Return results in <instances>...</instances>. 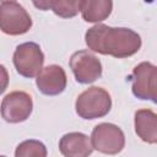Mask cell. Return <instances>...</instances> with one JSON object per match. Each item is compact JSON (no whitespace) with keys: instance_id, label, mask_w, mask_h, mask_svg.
Segmentation results:
<instances>
[{"instance_id":"obj_11","label":"cell","mask_w":157,"mask_h":157,"mask_svg":"<svg viewBox=\"0 0 157 157\" xmlns=\"http://www.w3.org/2000/svg\"><path fill=\"white\" fill-rule=\"evenodd\" d=\"M135 132L147 144L157 142V115L151 109L135 112Z\"/></svg>"},{"instance_id":"obj_14","label":"cell","mask_w":157,"mask_h":157,"mask_svg":"<svg viewBox=\"0 0 157 157\" xmlns=\"http://www.w3.org/2000/svg\"><path fill=\"white\" fill-rule=\"evenodd\" d=\"M16 157H45L47 147L43 142L38 140H26L22 141L15 151Z\"/></svg>"},{"instance_id":"obj_1","label":"cell","mask_w":157,"mask_h":157,"mask_svg":"<svg viewBox=\"0 0 157 157\" xmlns=\"http://www.w3.org/2000/svg\"><path fill=\"white\" fill-rule=\"evenodd\" d=\"M85 42L88 49L103 55L114 58H129L136 54L141 48V37L126 27H109L97 23L85 34Z\"/></svg>"},{"instance_id":"obj_9","label":"cell","mask_w":157,"mask_h":157,"mask_svg":"<svg viewBox=\"0 0 157 157\" xmlns=\"http://www.w3.org/2000/svg\"><path fill=\"white\" fill-rule=\"evenodd\" d=\"M38 91L45 96H58L66 88L67 77L64 69L56 64L48 65L36 76Z\"/></svg>"},{"instance_id":"obj_10","label":"cell","mask_w":157,"mask_h":157,"mask_svg":"<svg viewBox=\"0 0 157 157\" xmlns=\"http://www.w3.org/2000/svg\"><path fill=\"white\" fill-rule=\"evenodd\" d=\"M59 151L65 157H87L93 147L91 139L82 132H67L59 141Z\"/></svg>"},{"instance_id":"obj_15","label":"cell","mask_w":157,"mask_h":157,"mask_svg":"<svg viewBox=\"0 0 157 157\" xmlns=\"http://www.w3.org/2000/svg\"><path fill=\"white\" fill-rule=\"evenodd\" d=\"M9 86V72L4 65L0 64V94H2Z\"/></svg>"},{"instance_id":"obj_12","label":"cell","mask_w":157,"mask_h":157,"mask_svg":"<svg viewBox=\"0 0 157 157\" xmlns=\"http://www.w3.org/2000/svg\"><path fill=\"white\" fill-rule=\"evenodd\" d=\"M113 10V0H83L81 15L86 22L98 23L109 17Z\"/></svg>"},{"instance_id":"obj_17","label":"cell","mask_w":157,"mask_h":157,"mask_svg":"<svg viewBox=\"0 0 157 157\" xmlns=\"http://www.w3.org/2000/svg\"><path fill=\"white\" fill-rule=\"evenodd\" d=\"M1 1L4 2V1H15V0H1Z\"/></svg>"},{"instance_id":"obj_16","label":"cell","mask_w":157,"mask_h":157,"mask_svg":"<svg viewBox=\"0 0 157 157\" xmlns=\"http://www.w3.org/2000/svg\"><path fill=\"white\" fill-rule=\"evenodd\" d=\"M34 7H37L40 11H48L50 10V0H32Z\"/></svg>"},{"instance_id":"obj_8","label":"cell","mask_w":157,"mask_h":157,"mask_svg":"<svg viewBox=\"0 0 157 157\" xmlns=\"http://www.w3.org/2000/svg\"><path fill=\"white\" fill-rule=\"evenodd\" d=\"M70 67L78 83L88 85L102 76V64L90 50H77L70 58Z\"/></svg>"},{"instance_id":"obj_7","label":"cell","mask_w":157,"mask_h":157,"mask_svg":"<svg viewBox=\"0 0 157 157\" xmlns=\"http://www.w3.org/2000/svg\"><path fill=\"white\" fill-rule=\"evenodd\" d=\"M33 110L32 97L25 91H13L2 98L0 113L5 121L17 124L27 120Z\"/></svg>"},{"instance_id":"obj_3","label":"cell","mask_w":157,"mask_h":157,"mask_svg":"<svg viewBox=\"0 0 157 157\" xmlns=\"http://www.w3.org/2000/svg\"><path fill=\"white\" fill-rule=\"evenodd\" d=\"M32 27V18L27 10L15 1L0 4V31L9 36H21Z\"/></svg>"},{"instance_id":"obj_2","label":"cell","mask_w":157,"mask_h":157,"mask_svg":"<svg viewBox=\"0 0 157 157\" xmlns=\"http://www.w3.org/2000/svg\"><path fill=\"white\" fill-rule=\"evenodd\" d=\"M112 108V98L108 91L92 86L78 94L75 102L76 114L86 120L105 117Z\"/></svg>"},{"instance_id":"obj_5","label":"cell","mask_w":157,"mask_h":157,"mask_svg":"<svg viewBox=\"0 0 157 157\" xmlns=\"http://www.w3.org/2000/svg\"><path fill=\"white\" fill-rule=\"evenodd\" d=\"M91 144L93 150L105 155H117L125 146V135L118 125L101 123L92 130Z\"/></svg>"},{"instance_id":"obj_4","label":"cell","mask_w":157,"mask_h":157,"mask_svg":"<svg viewBox=\"0 0 157 157\" xmlns=\"http://www.w3.org/2000/svg\"><path fill=\"white\" fill-rule=\"evenodd\" d=\"M12 60L16 71L21 76L32 78L36 77L43 69L44 54L37 43L26 42L16 47Z\"/></svg>"},{"instance_id":"obj_6","label":"cell","mask_w":157,"mask_h":157,"mask_svg":"<svg viewBox=\"0 0 157 157\" xmlns=\"http://www.w3.org/2000/svg\"><path fill=\"white\" fill-rule=\"evenodd\" d=\"M157 69L152 63L142 61L134 67L131 74L132 94L142 101L156 103L157 97Z\"/></svg>"},{"instance_id":"obj_13","label":"cell","mask_w":157,"mask_h":157,"mask_svg":"<svg viewBox=\"0 0 157 157\" xmlns=\"http://www.w3.org/2000/svg\"><path fill=\"white\" fill-rule=\"evenodd\" d=\"M83 0H50V10L61 18L75 17L82 6Z\"/></svg>"}]
</instances>
